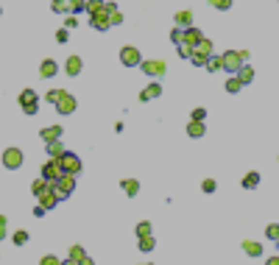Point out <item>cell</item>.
<instances>
[{"mask_svg":"<svg viewBox=\"0 0 279 265\" xmlns=\"http://www.w3.org/2000/svg\"><path fill=\"white\" fill-rule=\"evenodd\" d=\"M20 106L25 115H36V109H39V95L33 92V89H22L20 92Z\"/></svg>","mask_w":279,"mask_h":265,"instance_id":"obj_1","label":"cell"},{"mask_svg":"<svg viewBox=\"0 0 279 265\" xmlns=\"http://www.w3.org/2000/svg\"><path fill=\"white\" fill-rule=\"evenodd\" d=\"M73 190H76V176H62L59 182H53V193L59 196V201L67 199V196H73Z\"/></svg>","mask_w":279,"mask_h":265,"instance_id":"obj_2","label":"cell"},{"mask_svg":"<svg viewBox=\"0 0 279 265\" xmlns=\"http://www.w3.org/2000/svg\"><path fill=\"white\" fill-rule=\"evenodd\" d=\"M140 70H143L145 76H151V78H162L165 76V70H167V65L162 62V59H148V62L140 65Z\"/></svg>","mask_w":279,"mask_h":265,"instance_id":"obj_3","label":"cell"},{"mask_svg":"<svg viewBox=\"0 0 279 265\" xmlns=\"http://www.w3.org/2000/svg\"><path fill=\"white\" fill-rule=\"evenodd\" d=\"M59 165H62V170H65L67 176H76L78 179V173H81V159H78L76 154H70V151L59 159Z\"/></svg>","mask_w":279,"mask_h":265,"instance_id":"obj_4","label":"cell"},{"mask_svg":"<svg viewBox=\"0 0 279 265\" xmlns=\"http://www.w3.org/2000/svg\"><path fill=\"white\" fill-rule=\"evenodd\" d=\"M120 62H123V67H140L143 65V56H140L137 48L126 45V48H120Z\"/></svg>","mask_w":279,"mask_h":265,"instance_id":"obj_5","label":"cell"},{"mask_svg":"<svg viewBox=\"0 0 279 265\" xmlns=\"http://www.w3.org/2000/svg\"><path fill=\"white\" fill-rule=\"evenodd\" d=\"M221 59H223V70H226V73H232V76H237V70L243 67V59H240L237 50H226Z\"/></svg>","mask_w":279,"mask_h":265,"instance_id":"obj_6","label":"cell"},{"mask_svg":"<svg viewBox=\"0 0 279 265\" xmlns=\"http://www.w3.org/2000/svg\"><path fill=\"white\" fill-rule=\"evenodd\" d=\"M3 165L9 167V170L22 167V151L20 148H6V151H3Z\"/></svg>","mask_w":279,"mask_h":265,"instance_id":"obj_7","label":"cell"},{"mask_svg":"<svg viewBox=\"0 0 279 265\" xmlns=\"http://www.w3.org/2000/svg\"><path fill=\"white\" fill-rule=\"evenodd\" d=\"M62 176H65V170H62V165H59V159H50V162H45L42 179H48V182H59Z\"/></svg>","mask_w":279,"mask_h":265,"instance_id":"obj_8","label":"cell"},{"mask_svg":"<svg viewBox=\"0 0 279 265\" xmlns=\"http://www.w3.org/2000/svg\"><path fill=\"white\" fill-rule=\"evenodd\" d=\"M76 98L70 95V92H62V98H59V103H56V112H62V115H73L76 112Z\"/></svg>","mask_w":279,"mask_h":265,"instance_id":"obj_9","label":"cell"},{"mask_svg":"<svg viewBox=\"0 0 279 265\" xmlns=\"http://www.w3.org/2000/svg\"><path fill=\"white\" fill-rule=\"evenodd\" d=\"M39 137L45 140V145H48V143H59V140H62V126H48V129L39 132Z\"/></svg>","mask_w":279,"mask_h":265,"instance_id":"obj_10","label":"cell"},{"mask_svg":"<svg viewBox=\"0 0 279 265\" xmlns=\"http://www.w3.org/2000/svg\"><path fill=\"white\" fill-rule=\"evenodd\" d=\"M89 25H92L95 31H106V28H112L109 14H106V11H100V14H95V17H89Z\"/></svg>","mask_w":279,"mask_h":265,"instance_id":"obj_11","label":"cell"},{"mask_svg":"<svg viewBox=\"0 0 279 265\" xmlns=\"http://www.w3.org/2000/svg\"><path fill=\"white\" fill-rule=\"evenodd\" d=\"M159 95H162V84H159V81H154V84H148V87L143 89V92H140V100H154V98H159Z\"/></svg>","mask_w":279,"mask_h":265,"instance_id":"obj_12","label":"cell"},{"mask_svg":"<svg viewBox=\"0 0 279 265\" xmlns=\"http://www.w3.org/2000/svg\"><path fill=\"white\" fill-rule=\"evenodd\" d=\"M201 39H204V33H201L198 28L193 25V28H187V31H184V39H181V45H187V48H196Z\"/></svg>","mask_w":279,"mask_h":265,"instance_id":"obj_13","label":"cell"},{"mask_svg":"<svg viewBox=\"0 0 279 265\" xmlns=\"http://www.w3.org/2000/svg\"><path fill=\"white\" fill-rule=\"evenodd\" d=\"M193 56L210 59V56H212V39H207V36H204V39H201V42L196 45V48H193Z\"/></svg>","mask_w":279,"mask_h":265,"instance_id":"obj_14","label":"cell"},{"mask_svg":"<svg viewBox=\"0 0 279 265\" xmlns=\"http://www.w3.org/2000/svg\"><path fill=\"white\" fill-rule=\"evenodd\" d=\"M48 190H53V182H48V179H33V184H31V193L33 196H36V199H39V196H42V193H48Z\"/></svg>","mask_w":279,"mask_h":265,"instance_id":"obj_15","label":"cell"},{"mask_svg":"<svg viewBox=\"0 0 279 265\" xmlns=\"http://www.w3.org/2000/svg\"><path fill=\"white\" fill-rule=\"evenodd\" d=\"M56 73H59V65H56L53 59H45L42 65H39V76L42 78H56Z\"/></svg>","mask_w":279,"mask_h":265,"instance_id":"obj_16","label":"cell"},{"mask_svg":"<svg viewBox=\"0 0 279 265\" xmlns=\"http://www.w3.org/2000/svg\"><path fill=\"white\" fill-rule=\"evenodd\" d=\"M173 20H176V28H181V31H187V28H193V11H179L176 17H173Z\"/></svg>","mask_w":279,"mask_h":265,"instance_id":"obj_17","label":"cell"},{"mask_svg":"<svg viewBox=\"0 0 279 265\" xmlns=\"http://www.w3.org/2000/svg\"><path fill=\"white\" fill-rule=\"evenodd\" d=\"M81 67H84V62H81L78 56H70V59H67V65H65V73L76 78L78 73H81Z\"/></svg>","mask_w":279,"mask_h":265,"instance_id":"obj_18","label":"cell"},{"mask_svg":"<svg viewBox=\"0 0 279 265\" xmlns=\"http://www.w3.org/2000/svg\"><path fill=\"white\" fill-rule=\"evenodd\" d=\"M56 201H59V196H56L53 190H48V193H42V196H39V207L48 212V210H53V207H56Z\"/></svg>","mask_w":279,"mask_h":265,"instance_id":"obj_19","label":"cell"},{"mask_svg":"<svg viewBox=\"0 0 279 265\" xmlns=\"http://www.w3.org/2000/svg\"><path fill=\"white\" fill-rule=\"evenodd\" d=\"M120 187H123V193H126L129 199H134V196L140 193V182H137V179H123Z\"/></svg>","mask_w":279,"mask_h":265,"instance_id":"obj_20","label":"cell"},{"mask_svg":"<svg viewBox=\"0 0 279 265\" xmlns=\"http://www.w3.org/2000/svg\"><path fill=\"white\" fill-rule=\"evenodd\" d=\"M45 151H48V156H50V159H62V156L67 154L65 145H62V140H59V143H48V145H45Z\"/></svg>","mask_w":279,"mask_h":265,"instance_id":"obj_21","label":"cell"},{"mask_svg":"<svg viewBox=\"0 0 279 265\" xmlns=\"http://www.w3.org/2000/svg\"><path fill=\"white\" fill-rule=\"evenodd\" d=\"M243 251L248 257H263V243H257V240H243Z\"/></svg>","mask_w":279,"mask_h":265,"instance_id":"obj_22","label":"cell"},{"mask_svg":"<svg viewBox=\"0 0 279 265\" xmlns=\"http://www.w3.org/2000/svg\"><path fill=\"white\" fill-rule=\"evenodd\" d=\"M187 134L198 140V137H204V134H207V126H204V123H198V120H190L187 123Z\"/></svg>","mask_w":279,"mask_h":265,"instance_id":"obj_23","label":"cell"},{"mask_svg":"<svg viewBox=\"0 0 279 265\" xmlns=\"http://www.w3.org/2000/svg\"><path fill=\"white\" fill-rule=\"evenodd\" d=\"M237 78H240V84L246 87V84H251V81H254V70H251L248 65H243L240 70H237Z\"/></svg>","mask_w":279,"mask_h":265,"instance_id":"obj_24","label":"cell"},{"mask_svg":"<svg viewBox=\"0 0 279 265\" xmlns=\"http://www.w3.org/2000/svg\"><path fill=\"white\" fill-rule=\"evenodd\" d=\"M103 6H106L103 0H87V6H84V11H87L89 17H95V14H100V11H103Z\"/></svg>","mask_w":279,"mask_h":265,"instance_id":"obj_25","label":"cell"},{"mask_svg":"<svg viewBox=\"0 0 279 265\" xmlns=\"http://www.w3.org/2000/svg\"><path fill=\"white\" fill-rule=\"evenodd\" d=\"M257 184H260V173H257V170H248V173L243 176V187L246 190H254Z\"/></svg>","mask_w":279,"mask_h":265,"instance_id":"obj_26","label":"cell"},{"mask_svg":"<svg viewBox=\"0 0 279 265\" xmlns=\"http://www.w3.org/2000/svg\"><path fill=\"white\" fill-rule=\"evenodd\" d=\"M134 232H137V237H140V240H143V237H151V223L140 221L137 226H134Z\"/></svg>","mask_w":279,"mask_h":265,"instance_id":"obj_27","label":"cell"},{"mask_svg":"<svg viewBox=\"0 0 279 265\" xmlns=\"http://www.w3.org/2000/svg\"><path fill=\"white\" fill-rule=\"evenodd\" d=\"M70 260H73V263H81V260H87V251H84L81 246H70Z\"/></svg>","mask_w":279,"mask_h":265,"instance_id":"obj_28","label":"cell"},{"mask_svg":"<svg viewBox=\"0 0 279 265\" xmlns=\"http://www.w3.org/2000/svg\"><path fill=\"white\" fill-rule=\"evenodd\" d=\"M11 243H14V246H25V243H28V232H25V229H17V232L11 234Z\"/></svg>","mask_w":279,"mask_h":265,"instance_id":"obj_29","label":"cell"},{"mask_svg":"<svg viewBox=\"0 0 279 265\" xmlns=\"http://www.w3.org/2000/svg\"><path fill=\"white\" fill-rule=\"evenodd\" d=\"M207 70H210V73H218V70H223V59H221V56H210Z\"/></svg>","mask_w":279,"mask_h":265,"instance_id":"obj_30","label":"cell"},{"mask_svg":"<svg viewBox=\"0 0 279 265\" xmlns=\"http://www.w3.org/2000/svg\"><path fill=\"white\" fill-rule=\"evenodd\" d=\"M240 89H243V84H240V78L237 76H229V81H226V92H240Z\"/></svg>","mask_w":279,"mask_h":265,"instance_id":"obj_31","label":"cell"},{"mask_svg":"<svg viewBox=\"0 0 279 265\" xmlns=\"http://www.w3.org/2000/svg\"><path fill=\"white\" fill-rule=\"evenodd\" d=\"M50 6H53L56 14H70V3H67V0H53Z\"/></svg>","mask_w":279,"mask_h":265,"instance_id":"obj_32","label":"cell"},{"mask_svg":"<svg viewBox=\"0 0 279 265\" xmlns=\"http://www.w3.org/2000/svg\"><path fill=\"white\" fill-rule=\"evenodd\" d=\"M265 237H268V240H274V243H279V223H271V226H268Z\"/></svg>","mask_w":279,"mask_h":265,"instance_id":"obj_33","label":"cell"},{"mask_svg":"<svg viewBox=\"0 0 279 265\" xmlns=\"http://www.w3.org/2000/svg\"><path fill=\"white\" fill-rule=\"evenodd\" d=\"M210 6L218 11H229L232 9V0H210Z\"/></svg>","mask_w":279,"mask_h":265,"instance_id":"obj_34","label":"cell"},{"mask_svg":"<svg viewBox=\"0 0 279 265\" xmlns=\"http://www.w3.org/2000/svg\"><path fill=\"white\" fill-rule=\"evenodd\" d=\"M62 92H65V89H48V95H45V100H48V103H59V98H62Z\"/></svg>","mask_w":279,"mask_h":265,"instance_id":"obj_35","label":"cell"},{"mask_svg":"<svg viewBox=\"0 0 279 265\" xmlns=\"http://www.w3.org/2000/svg\"><path fill=\"white\" fill-rule=\"evenodd\" d=\"M137 246H140V251H154V237H143V240H140V243H137Z\"/></svg>","mask_w":279,"mask_h":265,"instance_id":"obj_36","label":"cell"},{"mask_svg":"<svg viewBox=\"0 0 279 265\" xmlns=\"http://www.w3.org/2000/svg\"><path fill=\"white\" fill-rule=\"evenodd\" d=\"M201 190H204V193H215V190H218L215 179H204V182H201Z\"/></svg>","mask_w":279,"mask_h":265,"instance_id":"obj_37","label":"cell"},{"mask_svg":"<svg viewBox=\"0 0 279 265\" xmlns=\"http://www.w3.org/2000/svg\"><path fill=\"white\" fill-rule=\"evenodd\" d=\"M39 265H62V260H59L56 254H45L42 260H39Z\"/></svg>","mask_w":279,"mask_h":265,"instance_id":"obj_38","label":"cell"},{"mask_svg":"<svg viewBox=\"0 0 279 265\" xmlns=\"http://www.w3.org/2000/svg\"><path fill=\"white\" fill-rule=\"evenodd\" d=\"M181 39H184V31H181V28H173V31H170V42L181 45Z\"/></svg>","mask_w":279,"mask_h":265,"instance_id":"obj_39","label":"cell"},{"mask_svg":"<svg viewBox=\"0 0 279 265\" xmlns=\"http://www.w3.org/2000/svg\"><path fill=\"white\" fill-rule=\"evenodd\" d=\"M109 22H112V25H120V22H123V14H120V9H117V11H112V14H109Z\"/></svg>","mask_w":279,"mask_h":265,"instance_id":"obj_40","label":"cell"},{"mask_svg":"<svg viewBox=\"0 0 279 265\" xmlns=\"http://www.w3.org/2000/svg\"><path fill=\"white\" fill-rule=\"evenodd\" d=\"M179 56H181V59H190V56H193V48H187V45H179Z\"/></svg>","mask_w":279,"mask_h":265,"instance_id":"obj_41","label":"cell"},{"mask_svg":"<svg viewBox=\"0 0 279 265\" xmlns=\"http://www.w3.org/2000/svg\"><path fill=\"white\" fill-rule=\"evenodd\" d=\"M190 62H193L196 67H207V62H210V59H201V56H190Z\"/></svg>","mask_w":279,"mask_h":265,"instance_id":"obj_42","label":"cell"},{"mask_svg":"<svg viewBox=\"0 0 279 265\" xmlns=\"http://www.w3.org/2000/svg\"><path fill=\"white\" fill-rule=\"evenodd\" d=\"M76 25H78V20H76V17H67V20H65V28H67V31H73Z\"/></svg>","mask_w":279,"mask_h":265,"instance_id":"obj_43","label":"cell"},{"mask_svg":"<svg viewBox=\"0 0 279 265\" xmlns=\"http://www.w3.org/2000/svg\"><path fill=\"white\" fill-rule=\"evenodd\" d=\"M204 117H207V112H204V109H196V112H193V120L204 123Z\"/></svg>","mask_w":279,"mask_h":265,"instance_id":"obj_44","label":"cell"},{"mask_svg":"<svg viewBox=\"0 0 279 265\" xmlns=\"http://www.w3.org/2000/svg\"><path fill=\"white\" fill-rule=\"evenodd\" d=\"M56 42H67V28H62V31H56Z\"/></svg>","mask_w":279,"mask_h":265,"instance_id":"obj_45","label":"cell"},{"mask_svg":"<svg viewBox=\"0 0 279 265\" xmlns=\"http://www.w3.org/2000/svg\"><path fill=\"white\" fill-rule=\"evenodd\" d=\"M265 265H279V254H277V257H268Z\"/></svg>","mask_w":279,"mask_h":265,"instance_id":"obj_46","label":"cell"},{"mask_svg":"<svg viewBox=\"0 0 279 265\" xmlns=\"http://www.w3.org/2000/svg\"><path fill=\"white\" fill-rule=\"evenodd\" d=\"M6 223H9V218H6V215H0V226H3V229H6Z\"/></svg>","mask_w":279,"mask_h":265,"instance_id":"obj_47","label":"cell"},{"mask_svg":"<svg viewBox=\"0 0 279 265\" xmlns=\"http://www.w3.org/2000/svg\"><path fill=\"white\" fill-rule=\"evenodd\" d=\"M78 265H95V263H92V260H89V257H87V260H81V263H78Z\"/></svg>","mask_w":279,"mask_h":265,"instance_id":"obj_48","label":"cell"},{"mask_svg":"<svg viewBox=\"0 0 279 265\" xmlns=\"http://www.w3.org/2000/svg\"><path fill=\"white\" fill-rule=\"evenodd\" d=\"M0 240H6V229L3 226H0Z\"/></svg>","mask_w":279,"mask_h":265,"instance_id":"obj_49","label":"cell"},{"mask_svg":"<svg viewBox=\"0 0 279 265\" xmlns=\"http://www.w3.org/2000/svg\"><path fill=\"white\" fill-rule=\"evenodd\" d=\"M62 265H78V263H73V260H67V263H62Z\"/></svg>","mask_w":279,"mask_h":265,"instance_id":"obj_50","label":"cell"},{"mask_svg":"<svg viewBox=\"0 0 279 265\" xmlns=\"http://www.w3.org/2000/svg\"><path fill=\"white\" fill-rule=\"evenodd\" d=\"M145 265H151V263H145Z\"/></svg>","mask_w":279,"mask_h":265,"instance_id":"obj_51","label":"cell"},{"mask_svg":"<svg viewBox=\"0 0 279 265\" xmlns=\"http://www.w3.org/2000/svg\"><path fill=\"white\" fill-rule=\"evenodd\" d=\"M0 11H3V9H0Z\"/></svg>","mask_w":279,"mask_h":265,"instance_id":"obj_52","label":"cell"},{"mask_svg":"<svg viewBox=\"0 0 279 265\" xmlns=\"http://www.w3.org/2000/svg\"><path fill=\"white\" fill-rule=\"evenodd\" d=\"M277 246H279V243H277Z\"/></svg>","mask_w":279,"mask_h":265,"instance_id":"obj_53","label":"cell"}]
</instances>
